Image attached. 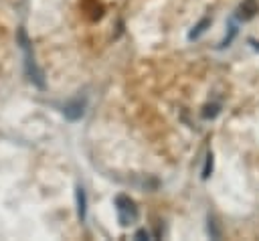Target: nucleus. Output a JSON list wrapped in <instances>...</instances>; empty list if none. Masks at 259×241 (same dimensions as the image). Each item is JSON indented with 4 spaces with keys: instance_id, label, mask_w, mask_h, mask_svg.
I'll use <instances>...</instances> for the list:
<instances>
[{
    "instance_id": "20e7f679",
    "label": "nucleus",
    "mask_w": 259,
    "mask_h": 241,
    "mask_svg": "<svg viewBox=\"0 0 259 241\" xmlns=\"http://www.w3.org/2000/svg\"><path fill=\"white\" fill-rule=\"evenodd\" d=\"M75 198H77V215H79V219L83 221L85 219V215H87V200H85V190L81 188V186H77V190H75Z\"/></svg>"
},
{
    "instance_id": "f257e3e1",
    "label": "nucleus",
    "mask_w": 259,
    "mask_h": 241,
    "mask_svg": "<svg viewBox=\"0 0 259 241\" xmlns=\"http://www.w3.org/2000/svg\"><path fill=\"white\" fill-rule=\"evenodd\" d=\"M115 211H117V219H119V223L123 227L134 225L138 221V207H136V203L130 196L119 194L115 198Z\"/></svg>"
},
{
    "instance_id": "f03ea898",
    "label": "nucleus",
    "mask_w": 259,
    "mask_h": 241,
    "mask_svg": "<svg viewBox=\"0 0 259 241\" xmlns=\"http://www.w3.org/2000/svg\"><path fill=\"white\" fill-rule=\"evenodd\" d=\"M259 12V4L255 2V0H245L241 6H239V18L241 20H251L255 14Z\"/></svg>"
},
{
    "instance_id": "7ed1b4c3",
    "label": "nucleus",
    "mask_w": 259,
    "mask_h": 241,
    "mask_svg": "<svg viewBox=\"0 0 259 241\" xmlns=\"http://www.w3.org/2000/svg\"><path fill=\"white\" fill-rule=\"evenodd\" d=\"M83 107H85V103L81 99H75V101H71V103L65 105L63 113H65L67 119H79L83 115Z\"/></svg>"
},
{
    "instance_id": "39448f33",
    "label": "nucleus",
    "mask_w": 259,
    "mask_h": 241,
    "mask_svg": "<svg viewBox=\"0 0 259 241\" xmlns=\"http://www.w3.org/2000/svg\"><path fill=\"white\" fill-rule=\"evenodd\" d=\"M208 24H210V20H208V18H202V20H200V22L194 26V30H192L188 36H190V38H198V36H200V34L206 30V26H208Z\"/></svg>"
},
{
    "instance_id": "423d86ee",
    "label": "nucleus",
    "mask_w": 259,
    "mask_h": 241,
    "mask_svg": "<svg viewBox=\"0 0 259 241\" xmlns=\"http://www.w3.org/2000/svg\"><path fill=\"white\" fill-rule=\"evenodd\" d=\"M212 172V154H206V164H204V170H202V178H208Z\"/></svg>"
}]
</instances>
